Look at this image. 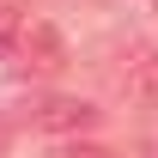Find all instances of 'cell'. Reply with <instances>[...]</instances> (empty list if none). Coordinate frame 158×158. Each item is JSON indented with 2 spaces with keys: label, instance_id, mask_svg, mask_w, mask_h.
<instances>
[{
  "label": "cell",
  "instance_id": "7a4b0ae2",
  "mask_svg": "<svg viewBox=\"0 0 158 158\" xmlns=\"http://www.w3.org/2000/svg\"><path fill=\"white\" fill-rule=\"evenodd\" d=\"M67 158H103V152H67Z\"/></svg>",
  "mask_w": 158,
  "mask_h": 158
},
{
  "label": "cell",
  "instance_id": "277c9868",
  "mask_svg": "<svg viewBox=\"0 0 158 158\" xmlns=\"http://www.w3.org/2000/svg\"><path fill=\"white\" fill-rule=\"evenodd\" d=\"M0 146H6V122H0Z\"/></svg>",
  "mask_w": 158,
  "mask_h": 158
},
{
  "label": "cell",
  "instance_id": "3957f363",
  "mask_svg": "<svg viewBox=\"0 0 158 158\" xmlns=\"http://www.w3.org/2000/svg\"><path fill=\"white\" fill-rule=\"evenodd\" d=\"M0 55H6V31H0Z\"/></svg>",
  "mask_w": 158,
  "mask_h": 158
},
{
  "label": "cell",
  "instance_id": "6da1fadb",
  "mask_svg": "<svg viewBox=\"0 0 158 158\" xmlns=\"http://www.w3.org/2000/svg\"><path fill=\"white\" fill-rule=\"evenodd\" d=\"M31 122H37L43 134H73V128H91L98 110H91V103H73V98H55V103H43Z\"/></svg>",
  "mask_w": 158,
  "mask_h": 158
}]
</instances>
